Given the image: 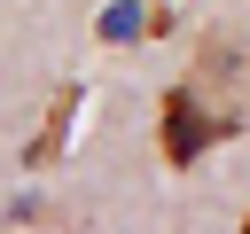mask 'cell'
<instances>
[{"label": "cell", "instance_id": "obj_1", "mask_svg": "<svg viewBox=\"0 0 250 234\" xmlns=\"http://www.w3.org/2000/svg\"><path fill=\"white\" fill-rule=\"evenodd\" d=\"M227 125H234V117H211L188 86H172V94H164V164H195Z\"/></svg>", "mask_w": 250, "mask_h": 234}, {"label": "cell", "instance_id": "obj_2", "mask_svg": "<svg viewBox=\"0 0 250 234\" xmlns=\"http://www.w3.org/2000/svg\"><path fill=\"white\" fill-rule=\"evenodd\" d=\"M242 226H250V218H242Z\"/></svg>", "mask_w": 250, "mask_h": 234}]
</instances>
